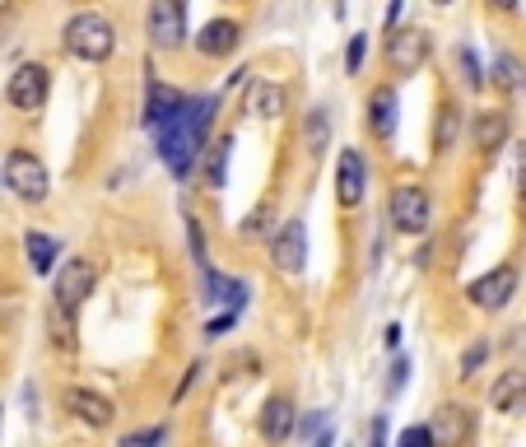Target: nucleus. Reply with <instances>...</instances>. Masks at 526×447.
Returning <instances> with one entry per match:
<instances>
[{"label": "nucleus", "instance_id": "obj_1", "mask_svg": "<svg viewBox=\"0 0 526 447\" xmlns=\"http://www.w3.org/2000/svg\"><path fill=\"white\" fill-rule=\"evenodd\" d=\"M219 103H224L219 94H196L187 103V112L154 136L159 163L173 173V182H187V177L201 168L205 149H210V131H215V117H219Z\"/></svg>", "mask_w": 526, "mask_h": 447}, {"label": "nucleus", "instance_id": "obj_2", "mask_svg": "<svg viewBox=\"0 0 526 447\" xmlns=\"http://www.w3.org/2000/svg\"><path fill=\"white\" fill-rule=\"evenodd\" d=\"M61 47H66L75 61H89V66H103L112 52H117V24L98 10H80L70 14L66 28H61Z\"/></svg>", "mask_w": 526, "mask_h": 447}, {"label": "nucleus", "instance_id": "obj_3", "mask_svg": "<svg viewBox=\"0 0 526 447\" xmlns=\"http://www.w3.org/2000/svg\"><path fill=\"white\" fill-rule=\"evenodd\" d=\"M433 56V33L429 28H396V33H387V42H382V61H387V70H392L396 80H410V75H419V70L429 66Z\"/></svg>", "mask_w": 526, "mask_h": 447}, {"label": "nucleus", "instance_id": "obj_4", "mask_svg": "<svg viewBox=\"0 0 526 447\" xmlns=\"http://www.w3.org/2000/svg\"><path fill=\"white\" fill-rule=\"evenodd\" d=\"M387 224L405 238H419V233H429L433 224V201L424 182H396L392 196H387Z\"/></svg>", "mask_w": 526, "mask_h": 447}, {"label": "nucleus", "instance_id": "obj_5", "mask_svg": "<svg viewBox=\"0 0 526 447\" xmlns=\"http://www.w3.org/2000/svg\"><path fill=\"white\" fill-rule=\"evenodd\" d=\"M187 103H191L187 89H177V84L159 80V75H154V66L145 61V108H140V126L159 136L163 126H173L177 117L187 112Z\"/></svg>", "mask_w": 526, "mask_h": 447}, {"label": "nucleus", "instance_id": "obj_6", "mask_svg": "<svg viewBox=\"0 0 526 447\" xmlns=\"http://www.w3.org/2000/svg\"><path fill=\"white\" fill-rule=\"evenodd\" d=\"M5 187L28 205H42L52 196V173H47V163L33 154V149H10L5 154Z\"/></svg>", "mask_w": 526, "mask_h": 447}, {"label": "nucleus", "instance_id": "obj_7", "mask_svg": "<svg viewBox=\"0 0 526 447\" xmlns=\"http://www.w3.org/2000/svg\"><path fill=\"white\" fill-rule=\"evenodd\" d=\"M187 24H191V10L187 0H154L145 10V38L154 52H182L187 42Z\"/></svg>", "mask_w": 526, "mask_h": 447}, {"label": "nucleus", "instance_id": "obj_8", "mask_svg": "<svg viewBox=\"0 0 526 447\" xmlns=\"http://www.w3.org/2000/svg\"><path fill=\"white\" fill-rule=\"evenodd\" d=\"M98 289V266L89 257H70L56 266L52 275V303L56 308H66V312H80L89 298H94Z\"/></svg>", "mask_w": 526, "mask_h": 447}, {"label": "nucleus", "instance_id": "obj_9", "mask_svg": "<svg viewBox=\"0 0 526 447\" xmlns=\"http://www.w3.org/2000/svg\"><path fill=\"white\" fill-rule=\"evenodd\" d=\"M517 285H522V271H517L513 261H503V266L485 271L480 280H471V285H466V298H471V308H480V312H503L517 298Z\"/></svg>", "mask_w": 526, "mask_h": 447}, {"label": "nucleus", "instance_id": "obj_10", "mask_svg": "<svg viewBox=\"0 0 526 447\" xmlns=\"http://www.w3.org/2000/svg\"><path fill=\"white\" fill-rule=\"evenodd\" d=\"M270 261H275V271L298 280V275L308 271V224L303 219H284L275 238H270Z\"/></svg>", "mask_w": 526, "mask_h": 447}, {"label": "nucleus", "instance_id": "obj_11", "mask_svg": "<svg viewBox=\"0 0 526 447\" xmlns=\"http://www.w3.org/2000/svg\"><path fill=\"white\" fill-rule=\"evenodd\" d=\"M47 94H52V70L42 66V61H24V66L10 75V84H5V98H10V108H19V112H42Z\"/></svg>", "mask_w": 526, "mask_h": 447}, {"label": "nucleus", "instance_id": "obj_12", "mask_svg": "<svg viewBox=\"0 0 526 447\" xmlns=\"http://www.w3.org/2000/svg\"><path fill=\"white\" fill-rule=\"evenodd\" d=\"M433 443L438 447H471L475 438V410L471 406H461V401H443V406L433 410Z\"/></svg>", "mask_w": 526, "mask_h": 447}, {"label": "nucleus", "instance_id": "obj_13", "mask_svg": "<svg viewBox=\"0 0 526 447\" xmlns=\"http://www.w3.org/2000/svg\"><path fill=\"white\" fill-rule=\"evenodd\" d=\"M396 122H401V94L396 84H373V94L364 98V126L373 140H392Z\"/></svg>", "mask_w": 526, "mask_h": 447}, {"label": "nucleus", "instance_id": "obj_14", "mask_svg": "<svg viewBox=\"0 0 526 447\" xmlns=\"http://www.w3.org/2000/svg\"><path fill=\"white\" fill-rule=\"evenodd\" d=\"M61 406L80 424H89V429H112V424H117V406H112L103 392H94V387H66V392H61Z\"/></svg>", "mask_w": 526, "mask_h": 447}, {"label": "nucleus", "instance_id": "obj_15", "mask_svg": "<svg viewBox=\"0 0 526 447\" xmlns=\"http://www.w3.org/2000/svg\"><path fill=\"white\" fill-rule=\"evenodd\" d=\"M368 196V163L359 149H340L336 159V201L345 205V210H354V205H364Z\"/></svg>", "mask_w": 526, "mask_h": 447}, {"label": "nucleus", "instance_id": "obj_16", "mask_svg": "<svg viewBox=\"0 0 526 447\" xmlns=\"http://www.w3.org/2000/svg\"><path fill=\"white\" fill-rule=\"evenodd\" d=\"M257 429H261V438H266L270 447L289 443V438L298 434V406H294V401H289V396H284V392L266 396V406H261V420H257Z\"/></svg>", "mask_w": 526, "mask_h": 447}, {"label": "nucleus", "instance_id": "obj_17", "mask_svg": "<svg viewBox=\"0 0 526 447\" xmlns=\"http://www.w3.org/2000/svg\"><path fill=\"white\" fill-rule=\"evenodd\" d=\"M508 136H513V122H508V112H503V108L471 112V145L480 149L485 159H494V154L508 145Z\"/></svg>", "mask_w": 526, "mask_h": 447}, {"label": "nucleus", "instance_id": "obj_18", "mask_svg": "<svg viewBox=\"0 0 526 447\" xmlns=\"http://www.w3.org/2000/svg\"><path fill=\"white\" fill-rule=\"evenodd\" d=\"M243 47V24L238 19H210V24L196 33V52L205 56V61H224V56H233Z\"/></svg>", "mask_w": 526, "mask_h": 447}, {"label": "nucleus", "instance_id": "obj_19", "mask_svg": "<svg viewBox=\"0 0 526 447\" xmlns=\"http://www.w3.org/2000/svg\"><path fill=\"white\" fill-rule=\"evenodd\" d=\"M243 108L247 117H261V122H280L284 112H289V89L275 80H252L243 94Z\"/></svg>", "mask_w": 526, "mask_h": 447}, {"label": "nucleus", "instance_id": "obj_20", "mask_svg": "<svg viewBox=\"0 0 526 447\" xmlns=\"http://www.w3.org/2000/svg\"><path fill=\"white\" fill-rule=\"evenodd\" d=\"M489 410L499 415H526V368H508L489 382Z\"/></svg>", "mask_w": 526, "mask_h": 447}, {"label": "nucleus", "instance_id": "obj_21", "mask_svg": "<svg viewBox=\"0 0 526 447\" xmlns=\"http://www.w3.org/2000/svg\"><path fill=\"white\" fill-rule=\"evenodd\" d=\"M205 303H215V308L224 312H243L247 308V280H238V275H224V271H205Z\"/></svg>", "mask_w": 526, "mask_h": 447}, {"label": "nucleus", "instance_id": "obj_22", "mask_svg": "<svg viewBox=\"0 0 526 447\" xmlns=\"http://www.w3.org/2000/svg\"><path fill=\"white\" fill-rule=\"evenodd\" d=\"M229 159H233V136L224 131L219 140H210V149H205V159H201L205 191H224V187H229Z\"/></svg>", "mask_w": 526, "mask_h": 447}, {"label": "nucleus", "instance_id": "obj_23", "mask_svg": "<svg viewBox=\"0 0 526 447\" xmlns=\"http://www.w3.org/2000/svg\"><path fill=\"white\" fill-rule=\"evenodd\" d=\"M24 257H28V271H33V275H56V257H61V243H56L52 233L28 229V233H24Z\"/></svg>", "mask_w": 526, "mask_h": 447}, {"label": "nucleus", "instance_id": "obj_24", "mask_svg": "<svg viewBox=\"0 0 526 447\" xmlns=\"http://www.w3.org/2000/svg\"><path fill=\"white\" fill-rule=\"evenodd\" d=\"M303 149H308V159H322L331 149V112L326 108H312L303 117Z\"/></svg>", "mask_w": 526, "mask_h": 447}, {"label": "nucleus", "instance_id": "obj_25", "mask_svg": "<svg viewBox=\"0 0 526 447\" xmlns=\"http://www.w3.org/2000/svg\"><path fill=\"white\" fill-rule=\"evenodd\" d=\"M461 117H466V112H461L457 103H452V98H447L443 108H438V122H433V154H447V149L457 145V136H461Z\"/></svg>", "mask_w": 526, "mask_h": 447}, {"label": "nucleus", "instance_id": "obj_26", "mask_svg": "<svg viewBox=\"0 0 526 447\" xmlns=\"http://www.w3.org/2000/svg\"><path fill=\"white\" fill-rule=\"evenodd\" d=\"M489 354H494V345H489L485 336L480 340H471L466 350H461V364H457V378L461 382H475L480 373H485V364H489Z\"/></svg>", "mask_w": 526, "mask_h": 447}, {"label": "nucleus", "instance_id": "obj_27", "mask_svg": "<svg viewBox=\"0 0 526 447\" xmlns=\"http://www.w3.org/2000/svg\"><path fill=\"white\" fill-rule=\"evenodd\" d=\"M457 66H461V84L480 94L489 75H485V66H480V56H475V47H457Z\"/></svg>", "mask_w": 526, "mask_h": 447}, {"label": "nucleus", "instance_id": "obj_28", "mask_svg": "<svg viewBox=\"0 0 526 447\" xmlns=\"http://www.w3.org/2000/svg\"><path fill=\"white\" fill-rule=\"evenodd\" d=\"M47 322H52V340L61 345V350H70L75 345V312H66V308H47Z\"/></svg>", "mask_w": 526, "mask_h": 447}, {"label": "nucleus", "instance_id": "obj_29", "mask_svg": "<svg viewBox=\"0 0 526 447\" xmlns=\"http://www.w3.org/2000/svg\"><path fill=\"white\" fill-rule=\"evenodd\" d=\"M238 233H243L247 243H257V238H266V233H270V201H261L257 210H252V215H247L243 224H238ZM270 238H275V233H270Z\"/></svg>", "mask_w": 526, "mask_h": 447}, {"label": "nucleus", "instance_id": "obj_30", "mask_svg": "<svg viewBox=\"0 0 526 447\" xmlns=\"http://www.w3.org/2000/svg\"><path fill=\"white\" fill-rule=\"evenodd\" d=\"M364 61H368V33H350V42H345V75H364Z\"/></svg>", "mask_w": 526, "mask_h": 447}, {"label": "nucleus", "instance_id": "obj_31", "mask_svg": "<svg viewBox=\"0 0 526 447\" xmlns=\"http://www.w3.org/2000/svg\"><path fill=\"white\" fill-rule=\"evenodd\" d=\"M168 443V424H149V429H135L122 438V447H163Z\"/></svg>", "mask_w": 526, "mask_h": 447}, {"label": "nucleus", "instance_id": "obj_32", "mask_svg": "<svg viewBox=\"0 0 526 447\" xmlns=\"http://www.w3.org/2000/svg\"><path fill=\"white\" fill-rule=\"evenodd\" d=\"M359 447H392V429H387V415H382V410L364 424V443Z\"/></svg>", "mask_w": 526, "mask_h": 447}, {"label": "nucleus", "instance_id": "obj_33", "mask_svg": "<svg viewBox=\"0 0 526 447\" xmlns=\"http://www.w3.org/2000/svg\"><path fill=\"white\" fill-rule=\"evenodd\" d=\"M494 80H499V84H526V75H522V61H517L513 52H503L499 61H494Z\"/></svg>", "mask_w": 526, "mask_h": 447}, {"label": "nucleus", "instance_id": "obj_34", "mask_svg": "<svg viewBox=\"0 0 526 447\" xmlns=\"http://www.w3.org/2000/svg\"><path fill=\"white\" fill-rule=\"evenodd\" d=\"M187 243H191V261L201 266V275L210 271V257H205V238H201V224H196V215H187Z\"/></svg>", "mask_w": 526, "mask_h": 447}, {"label": "nucleus", "instance_id": "obj_35", "mask_svg": "<svg viewBox=\"0 0 526 447\" xmlns=\"http://www.w3.org/2000/svg\"><path fill=\"white\" fill-rule=\"evenodd\" d=\"M396 447H438V443H433V429H429V424H410V429H401Z\"/></svg>", "mask_w": 526, "mask_h": 447}, {"label": "nucleus", "instance_id": "obj_36", "mask_svg": "<svg viewBox=\"0 0 526 447\" xmlns=\"http://www.w3.org/2000/svg\"><path fill=\"white\" fill-rule=\"evenodd\" d=\"M410 368H415V364H410V354H396V359H392V378H387V396H401Z\"/></svg>", "mask_w": 526, "mask_h": 447}, {"label": "nucleus", "instance_id": "obj_37", "mask_svg": "<svg viewBox=\"0 0 526 447\" xmlns=\"http://www.w3.org/2000/svg\"><path fill=\"white\" fill-rule=\"evenodd\" d=\"M322 434H326V410H312V415L298 420V438H312V443H317Z\"/></svg>", "mask_w": 526, "mask_h": 447}, {"label": "nucleus", "instance_id": "obj_38", "mask_svg": "<svg viewBox=\"0 0 526 447\" xmlns=\"http://www.w3.org/2000/svg\"><path fill=\"white\" fill-rule=\"evenodd\" d=\"M233 326H238V312H219V317H210V322H205V340L229 336Z\"/></svg>", "mask_w": 526, "mask_h": 447}, {"label": "nucleus", "instance_id": "obj_39", "mask_svg": "<svg viewBox=\"0 0 526 447\" xmlns=\"http://www.w3.org/2000/svg\"><path fill=\"white\" fill-rule=\"evenodd\" d=\"M201 368H205V364H201V359H196V364H191L187 373H182V382H177V387H173V406H177V401H182V396L191 392V387H196V378H201Z\"/></svg>", "mask_w": 526, "mask_h": 447}, {"label": "nucleus", "instance_id": "obj_40", "mask_svg": "<svg viewBox=\"0 0 526 447\" xmlns=\"http://www.w3.org/2000/svg\"><path fill=\"white\" fill-rule=\"evenodd\" d=\"M517 201L526 205V145L517 149Z\"/></svg>", "mask_w": 526, "mask_h": 447}, {"label": "nucleus", "instance_id": "obj_41", "mask_svg": "<svg viewBox=\"0 0 526 447\" xmlns=\"http://www.w3.org/2000/svg\"><path fill=\"white\" fill-rule=\"evenodd\" d=\"M401 322H387V331H382V345H387V350H396V345H401Z\"/></svg>", "mask_w": 526, "mask_h": 447}, {"label": "nucleus", "instance_id": "obj_42", "mask_svg": "<svg viewBox=\"0 0 526 447\" xmlns=\"http://www.w3.org/2000/svg\"><path fill=\"white\" fill-rule=\"evenodd\" d=\"M401 14H405V5H401V0H392V5H387V33L401 28Z\"/></svg>", "mask_w": 526, "mask_h": 447}, {"label": "nucleus", "instance_id": "obj_43", "mask_svg": "<svg viewBox=\"0 0 526 447\" xmlns=\"http://www.w3.org/2000/svg\"><path fill=\"white\" fill-rule=\"evenodd\" d=\"M24 406H28V420L38 424V392H33V382H24Z\"/></svg>", "mask_w": 526, "mask_h": 447}, {"label": "nucleus", "instance_id": "obj_44", "mask_svg": "<svg viewBox=\"0 0 526 447\" xmlns=\"http://www.w3.org/2000/svg\"><path fill=\"white\" fill-rule=\"evenodd\" d=\"M312 447H336V434H331V429H326V434L317 438V443H312Z\"/></svg>", "mask_w": 526, "mask_h": 447}, {"label": "nucleus", "instance_id": "obj_45", "mask_svg": "<svg viewBox=\"0 0 526 447\" xmlns=\"http://www.w3.org/2000/svg\"><path fill=\"white\" fill-rule=\"evenodd\" d=\"M0 424H5V406H0Z\"/></svg>", "mask_w": 526, "mask_h": 447}]
</instances>
